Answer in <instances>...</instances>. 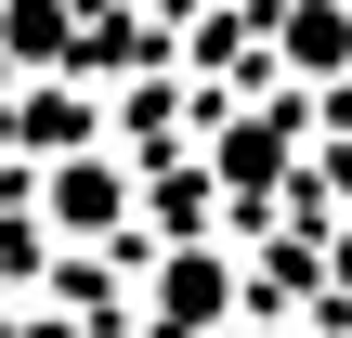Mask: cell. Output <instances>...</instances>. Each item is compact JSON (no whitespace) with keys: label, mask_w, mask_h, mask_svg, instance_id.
<instances>
[{"label":"cell","mask_w":352,"mask_h":338,"mask_svg":"<svg viewBox=\"0 0 352 338\" xmlns=\"http://www.w3.org/2000/svg\"><path fill=\"white\" fill-rule=\"evenodd\" d=\"M287 169H300V104H235L222 130H209V182L222 195H287Z\"/></svg>","instance_id":"obj_1"},{"label":"cell","mask_w":352,"mask_h":338,"mask_svg":"<svg viewBox=\"0 0 352 338\" xmlns=\"http://www.w3.org/2000/svg\"><path fill=\"white\" fill-rule=\"evenodd\" d=\"M274 78L287 91H327V78H352V0H274Z\"/></svg>","instance_id":"obj_2"},{"label":"cell","mask_w":352,"mask_h":338,"mask_svg":"<svg viewBox=\"0 0 352 338\" xmlns=\"http://www.w3.org/2000/svg\"><path fill=\"white\" fill-rule=\"evenodd\" d=\"M235 313V261L209 248V234H183L170 261H157V338H209Z\"/></svg>","instance_id":"obj_3"},{"label":"cell","mask_w":352,"mask_h":338,"mask_svg":"<svg viewBox=\"0 0 352 338\" xmlns=\"http://www.w3.org/2000/svg\"><path fill=\"white\" fill-rule=\"evenodd\" d=\"M39 195H52V234H118V221H131V169H118V156H91V143H78V156H52V182H39Z\"/></svg>","instance_id":"obj_4"},{"label":"cell","mask_w":352,"mask_h":338,"mask_svg":"<svg viewBox=\"0 0 352 338\" xmlns=\"http://www.w3.org/2000/svg\"><path fill=\"white\" fill-rule=\"evenodd\" d=\"M0 52L39 65V78H65L78 65V0H0Z\"/></svg>","instance_id":"obj_5"},{"label":"cell","mask_w":352,"mask_h":338,"mask_svg":"<svg viewBox=\"0 0 352 338\" xmlns=\"http://www.w3.org/2000/svg\"><path fill=\"white\" fill-rule=\"evenodd\" d=\"M0 338H91V326H78V313H13Z\"/></svg>","instance_id":"obj_6"},{"label":"cell","mask_w":352,"mask_h":338,"mask_svg":"<svg viewBox=\"0 0 352 338\" xmlns=\"http://www.w3.org/2000/svg\"><path fill=\"white\" fill-rule=\"evenodd\" d=\"M327 300H352V221L327 234Z\"/></svg>","instance_id":"obj_7"}]
</instances>
